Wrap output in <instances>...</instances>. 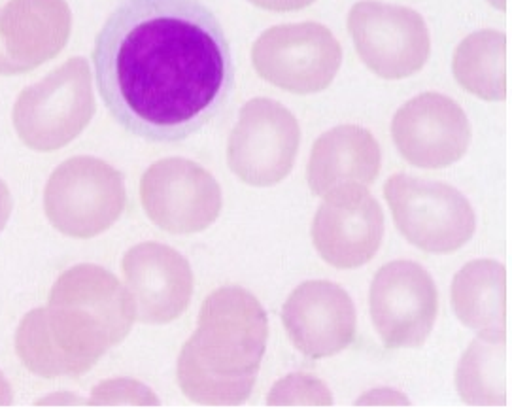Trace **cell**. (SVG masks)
I'll return each mask as SVG.
<instances>
[{
  "mask_svg": "<svg viewBox=\"0 0 512 410\" xmlns=\"http://www.w3.org/2000/svg\"><path fill=\"white\" fill-rule=\"evenodd\" d=\"M112 118L150 142H180L223 110L235 63L222 23L199 0H123L93 48Z\"/></svg>",
  "mask_w": 512,
  "mask_h": 410,
  "instance_id": "obj_1",
  "label": "cell"
},
{
  "mask_svg": "<svg viewBox=\"0 0 512 410\" xmlns=\"http://www.w3.org/2000/svg\"><path fill=\"white\" fill-rule=\"evenodd\" d=\"M133 324V303L120 280L99 265L82 263L57 278L48 307L21 320L16 352L42 378H78L118 346Z\"/></svg>",
  "mask_w": 512,
  "mask_h": 410,
  "instance_id": "obj_2",
  "label": "cell"
},
{
  "mask_svg": "<svg viewBox=\"0 0 512 410\" xmlns=\"http://www.w3.org/2000/svg\"><path fill=\"white\" fill-rule=\"evenodd\" d=\"M269 318L256 295L239 286L210 293L197 331L178 356V386L197 405L237 407L254 392L267 350Z\"/></svg>",
  "mask_w": 512,
  "mask_h": 410,
  "instance_id": "obj_3",
  "label": "cell"
},
{
  "mask_svg": "<svg viewBox=\"0 0 512 410\" xmlns=\"http://www.w3.org/2000/svg\"><path fill=\"white\" fill-rule=\"evenodd\" d=\"M93 114L91 69L84 57H74L21 91L12 120L23 144L55 152L80 137Z\"/></svg>",
  "mask_w": 512,
  "mask_h": 410,
  "instance_id": "obj_4",
  "label": "cell"
},
{
  "mask_svg": "<svg viewBox=\"0 0 512 410\" xmlns=\"http://www.w3.org/2000/svg\"><path fill=\"white\" fill-rule=\"evenodd\" d=\"M125 203L123 174L89 155L61 163L44 191L48 220L72 239H93L108 231L120 220Z\"/></svg>",
  "mask_w": 512,
  "mask_h": 410,
  "instance_id": "obj_5",
  "label": "cell"
},
{
  "mask_svg": "<svg viewBox=\"0 0 512 410\" xmlns=\"http://www.w3.org/2000/svg\"><path fill=\"white\" fill-rule=\"evenodd\" d=\"M384 197L401 235L429 254L456 252L475 233L473 206L461 191L443 182L393 174Z\"/></svg>",
  "mask_w": 512,
  "mask_h": 410,
  "instance_id": "obj_6",
  "label": "cell"
},
{
  "mask_svg": "<svg viewBox=\"0 0 512 410\" xmlns=\"http://www.w3.org/2000/svg\"><path fill=\"white\" fill-rule=\"evenodd\" d=\"M252 65L271 86L312 95L335 80L342 65V48L320 23L276 25L254 42Z\"/></svg>",
  "mask_w": 512,
  "mask_h": 410,
  "instance_id": "obj_7",
  "label": "cell"
},
{
  "mask_svg": "<svg viewBox=\"0 0 512 410\" xmlns=\"http://www.w3.org/2000/svg\"><path fill=\"white\" fill-rule=\"evenodd\" d=\"M299 144V121L284 104L252 99L240 108L229 137L227 161L244 184L271 188L290 174Z\"/></svg>",
  "mask_w": 512,
  "mask_h": 410,
  "instance_id": "obj_8",
  "label": "cell"
},
{
  "mask_svg": "<svg viewBox=\"0 0 512 410\" xmlns=\"http://www.w3.org/2000/svg\"><path fill=\"white\" fill-rule=\"evenodd\" d=\"M348 29L361 61L384 80H405L424 69L431 53L426 21L405 6L359 0Z\"/></svg>",
  "mask_w": 512,
  "mask_h": 410,
  "instance_id": "obj_9",
  "label": "cell"
},
{
  "mask_svg": "<svg viewBox=\"0 0 512 410\" xmlns=\"http://www.w3.org/2000/svg\"><path fill=\"white\" fill-rule=\"evenodd\" d=\"M146 216L174 235L201 233L222 212V188L195 161L169 157L154 163L140 182Z\"/></svg>",
  "mask_w": 512,
  "mask_h": 410,
  "instance_id": "obj_10",
  "label": "cell"
},
{
  "mask_svg": "<svg viewBox=\"0 0 512 410\" xmlns=\"http://www.w3.org/2000/svg\"><path fill=\"white\" fill-rule=\"evenodd\" d=\"M371 318L390 350L418 348L427 341L439 308V295L426 269L412 261H392L371 284Z\"/></svg>",
  "mask_w": 512,
  "mask_h": 410,
  "instance_id": "obj_11",
  "label": "cell"
},
{
  "mask_svg": "<svg viewBox=\"0 0 512 410\" xmlns=\"http://www.w3.org/2000/svg\"><path fill=\"white\" fill-rule=\"evenodd\" d=\"M392 138L399 154L412 167L446 169L467 152L471 123L460 104L429 91L395 112Z\"/></svg>",
  "mask_w": 512,
  "mask_h": 410,
  "instance_id": "obj_12",
  "label": "cell"
},
{
  "mask_svg": "<svg viewBox=\"0 0 512 410\" xmlns=\"http://www.w3.org/2000/svg\"><path fill=\"white\" fill-rule=\"evenodd\" d=\"M312 222V242L325 263L356 269L376 256L384 214L367 186H346L324 197Z\"/></svg>",
  "mask_w": 512,
  "mask_h": 410,
  "instance_id": "obj_13",
  "label": "cell"
},
{
  "mask_svg": "<svg viewBox=\"0 0 512 410\" xmlns=\"http://www.w3.org/2000/svg\"><path fill=\"white\" fill-rule=\"evenodd\" d=\"M135 320L169 324L180 318L193 295L188 259L159 242L133 246L121 261Z\"/></svg>",
  "mask_w": 512,
  "mask_h": 410,
  "instance_id": "obj_14",
  "label": "cell"
},
{
  "mask_svg": "<svg viewBox=\"0 0 512 410\" xmlns=\"http://www.w3.org/2000/svg\"><path fill=\"white\" fill-rule=\"evenodd\" d=\"M356 307L341 286L310 280L288 297L282 324L293 346L307 358H331L356 339Z\"/></svg>",
  "mask_w": 512,
  "mask_h": 410,
  "instance_id": "obj_15",
  "label": "cell"
},
{
  "mask_svg": "<svg viewBox=\"0 0 512 410\" xmlns=\"http://www.w3.org/2000/svg\"><path fill=\"white\" fill-rule=\"evenodd\" d=\"M70 31L72 12L65 0H10L0 10V40L19 74L63 52Z\"/></svg>",
  "mask_w": 512,
  "mask_h": 410,
  "instance_id": "obj_16",
  "label": "cell"
},
{
  "mask_svg": "<svg viewBox=\"0 0 512 410\" xmlns=\"http://www.w3.org/2000/svg\"><path fill=\"white\" fill-rule=\"evenodd\" d=\"M380 163V146L371 131L359 125H339L314 142L308 186L318 197L346 186L369 188L380 172Z\"/></svg>",
  "mask_w": 512,
  "mask_h": 410,
  "instance_id": "obj_17",
  "label": "cell"
},
{
  "mask_svg": "<svg viewBox=\"0 0 512 410\" xmlns=\"http://www.w3.org/2000/svg\"><path fill=\"white\" fill-rule=\"evenodd\" d=\"M452 310L461 324L475 331H497L507 324V274L494 259L467 263L454 276Z\"/></svg>",
  "mask_w": 512,
  "mask_h": 410,
  "instance_id": "obj_18",
  "label": "cell"
},
{
  "mask_svg": "<svg viewBox=\"0 0 512 410\" xmlns=\"http://www.w3.org/2000/svg\"><path fill=\"white\" fill-rule=\"evenodd\" d=\"M507 335L505 329L478 331L456 371L461 401L471 407H505Z\"/></svg>",
  "mask_w": 512,
  "mask_h": 410,
  "instance_id": "obj_19",
  "label": "cell"
},
{
  "mask_svg": "<svg viewBox=\"0 0 512 410\" xmlns=\"http://www.w3.org/2000/svg\"><path fill=\"white\" fill-rule=\"evenodd\" d=\"M452 70L465 91L482 101L507 97V38L499 31H477L461 40Z\"/></svg>",
  "mask_w": 512,
  "mask_h": 410,
  "instance_id": "obj_20",
  "label": "cell"
},
{
  "mask_svg": "<svg viewBox=\"0 0 512 410\" xmlns=\"http://www.w3.org/2000/svg\"><path fill=\"white\" fill-rule=\"evenodd\" d=\"M267 403L271 407H331L333 397L320 378L293 373L274 384Z\"/></svg>",
  "mask_w": 512,
  "mask_h": 410,
  "instance_id": "obj_21",
  "label": "cell"
},
{
  "mask_svg": "<svg viewBox=\"0 0 512 410\" xmlns=\"http://www.w3.org/2000/svg\"><path fill=\"white\" fill-rule=\"evenodd\" d=\"M93 405H159L152 390L131 378H116L97 386L91 395Z\"/></svg>",
  "mask_w": 512,
  "mask_h": 410,
  "instance_id": "obj_22",
  "label": "cell"
},
{
  "mask_svg": "<svg viewBox=\"0 0 512 410\" xmlns=\"http://www.w3.org/2000/svg\"><path fill=\"white\" fill-rule=\"evenodd\" d=\"M358 405H409V399L393 390H375L363 395Z\"/></svg>",
  "mask_w": 512,
  "mask_h": 410,
  "instance_id": "obj_23",
  "label": "cell"
},
{
  "mask_svg": "<svg viewBox=\"0 0 512 410\" xmlns=\"http://www.w3.org/2000/svg\"><path fill=\"white\" fill-rule=\"evenodd\" d=\"M248 2L269 12H295V10L308 8L316 0H248Z\"/></svg>",
  "mask_w": 512,
  "mask_h": 410,
  "instance_id": "obj_24",
  "label": "cell"
},
{
  "mask_svg": "<svg viewBox=\"0 0 512 410\" xmlns=\"http://www.w3.org/2000/svg\"><path fill=\"white\" fill-rule=\"evenodd\" d=\"M12 195H10V191L6 188V184L0 180V231L4 229V225L8 222V218H10V214H12Z\"/></svg>",
  "mask_w": 512,
  "mask_h": 410,
  "instance_id": "obj_25",
  "label": "cell"
},
{
  "mask_svg": "<svg viewBox=\"0 0 512 410\" xmlns=\"http://www.w3.org/2000/svg\"><path fill=\"white\" fill-rule=\"evenodd\" d=\"M14 74H19V70L8 59V55L4 52V46H2V40H0V76H14Z\"/></svg>",
  "mask_w": 512,
  "mask_h": 410,
  "instance_id": "obj_26",
  "label": "cell"
},
{
  "mask_svg": "<svg viewBox=\"0 0 512 410\" xmlns=\"http://www.w3.org/2000/svg\"><path fill=\"white\" fill-rule=\"evenodd\" d=\"M14 397H12V388L10 384L4 380V376L0 375V405H12Z\"/></svg>",
  "mask_w": 512,
  "mask_h": 410,
  "instance_id": "obj_27",
  "label": "cell"
}]
</instances>
